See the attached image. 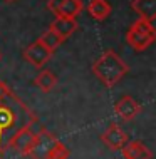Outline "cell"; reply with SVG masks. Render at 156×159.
<instances>
[{
  "label": "cell",
  "mask_w": 156,
  "mask_h": 159,
  "mask_svg": "<svg viewBox=\"0 0 156 159\" xmlns=\"http://www.w3.org/2000/svg\"><path fill=\"white\" fill-rule=\"evenodd\" d=\"M35 124L37 116L3 80H0V152L8 148L17 131Z\"/></svg>",
  "instance_id": "obj_1"
},
{
  "label": "cell",
  "mask_w": 156,
  "mask_h": 159,
  "mask_svg": "<svg viewBox=\"0 0 156 159\" xmlns=\"http://www.w3.org/2000/svg\"><path fill=\"white\" fill-rule=\"evenodd\" d=\"M129 67L114 50L107 49L99 55V59L92 64V72L104 87L111 89L128 74Z\"/></svg>",
  "instance_id": "obj_2"
},
{
  "label": "cell",
  "mask_w": 156,
  "mask_h": 159,
  "mask_svg": "<svg viewBox=\"0 0 156 159\" xmlns=\"http://www.w3.org/2000/svg\"><path fill=\"white\" fill-rule=\"evenodd\" d=\"M154 39H156V32H154L153 22L144 19H138L126 32L128 45H131L136 52L146 50L154 42Z\"/></svg>",
  "instance_id": "obj_3"
},
{
  "label": "cell",
  "mask_w": 156,
  "mask_h": 159,
  "mask_svg": "<svg viewBox=\"0 0 156 159\" xmlns=\"http://www.w3.org/2000/svg\"><path fill=\"white\" fill-rule=\"evenodd\" d=\"M57 143H59V139L52 132L45 131V129H40L37 132L35 143H34L32 149H30L29 156L32 159H49L52 149L55 148Z\"/></svg>",
  "instance_id": "obj_4"
},
{
  "label": "cell",
  "mask_w": 156,
  "mask_h": 159,
  "mask_svg": "<svg viewBox=\"0 0 156 159\" xmlns=\"http://www.w3.org/2000/svg\"><path fill=\"white\" fill-rule=\"evenodd\" d=\"M37 137V131H34V126H27L22 127L20 131H17L14 137L8 143V148H12L14 151H17L22 156H29L30 149H32L34 143H35Z\"/></svg>",
  "instance_id": "obj_5"
},
{
  "label": "cell",
  "mask_w": 156,
  "mask_h": 159,
  "mask_svg": "<svg viewBox=\"0 0 156 159\" xmlns=\"http://www.w3.org/2000/svg\"><path fill=\"white\" fill-rule=\"evenodd\" d=\"M50 57H52V50L47 49L40 40L32 42V44L24 50V59L35 67H42Z\"/></svg>",
  "instance_id": "obj_6"
},
{
  "label": "cell",
  "mask_w": 156,
  "mask_h": 159,
  "mask_svg": "<svg viewBox=\"0 0 156 159\" xmlns=\"http://www.w3.org/2000/svg\"><path fill=\"white\" fill-rule=\"evenodd\" d=\"M101 141L109 149H112V151H119V149L128 143V136L118 124L112 122L111 126H107V129L101 134Z\"/></svg>",
  "instance_id": "obj_7"
},
{
  "label": "cell",
  "mask_w": 156,
  "mask_h": 159,
  "mask_svg": "<svg viewBox=\"0 0 156 159\" xmlns=\"http://www.w3.org/2000/svg\"><path fill=\"white\" fill-rule=\"evenodd\" d=\"M141 111V106L131 96H123L118 102L114 104V112L124 121H133Z\"/></svg>",
  "instance_id": "obj_8"
},
{
  "label": "cell",
  "mask_w": 156,
  "mask_h": 159,
  "mask_svg": "<svg viewBox=\"0 0 156 159\" xmlns=\"http://www.w3.org/2000/svg\"><path fill=\"white\" fill-rule=\"evenodd\" d=\"M124 159H151L153 152L143 141H128L126 144L121 148Z\"/></svg>",
  "instance_id": "obj_9"
},
{
  "label": "cell",
  "mask_w": 156,
  "mask_h": 159,
  "mask_svg": "<svg viewBox=\"0 0 156 159\" xmlns=\"http://www.w3.org/2000/svg\"><path fill=\"white\" fill-rule=\"evenodd\" d=\"M50 30H54L57 35L62 39V42L67 37H71L77 29V22L76 19H66V17H55L54 22L50 24Z\"/></svg>",
  "instance_id": "obj_10"
},
{
  "label": "cell",
  "mask_w": 156,
  "mask_h": 159,
  "mask_svg": "<svg viewBox=\"0 0 156 159\" xmlns=\"http://www.w3.org/2000/svg\"><path fill=\"white\" fill-rule=\"evenodd\" d=\"M133 10L139 15V19L153 22L156 19V0H133Z\"/></svg>",
  "instance_id": "obj_11"
},
{
  "label": "cell",
  "mask_w": 156,
  "mask_h": 159,
  "mask_svg": "<svg viewBox=\"0 0 156 159\" xmlns=\"http://www.w3.org/2000/svg\"><path fill=\"white\" fill-rule=\"evenodd\" d=\"M87 12L94 20H106L111 14V5L106 0H91L87 5Z\"/></svg>",
  "instance_id": "obj_12"
},
{
  "label": "cell",
  "mask_w": 156,
  "mask_h": 159,
  "mask_svg": "<svg viewBox=\"0 0 156 159\" xmlns=\"http://www.w3.org/2000/svg\"><path fill=\"white\" fill-rule=\"evenodd\" d=\"M82 12V0H64L59 7L55 17H66V19H76Z\"/></svg>",
  "instance_id": "obj_13"
},
{
  "label": "cell",
  "mask_w": 156,
  "mask_h": 159,
  "mask_svg": "<svg viewBox=\"0 0 156 159\" xmlns=\"http://www.w3.org/2000/svg\"><path fill=\"white\" fill-rule=\"evenodd\" d=\"M34 84H35L37 87L40 89V91L49 92V91H52V89L57 85V77H55V74H54L52 70H47V69H44V70L39 72V75L35 77Z\"/></svg>",
  "instance_id": "obj_14"
},
{
  "label": "cell",
  "mask_w": 156,
  "mask_h": 159,
  "mask_svg": "<svg viewBox=\"0 0 156 159\" xmlns=\"http://www.w3.org/2000/svg\"><path fill=\"white\" fill-rule=\"evenodd\" d=\"M39 40H40L42 44H44V45H45L49 50H55V49H57V47H59L60 44H62V39H60V37L57 35V34L54 32V30H50V29H49V30H45L44 34H42Z\"/></svg>",
  "instance_id": "obj_15"
},
{
  "label": "cell",
  "mask_w": 156,
  "mask_h": 159,
  "mask_svg": "<svg viewBox=\"0 0 156 159\" xmlns=\"http://www.w3.org/2000/svg\"><path fill=\"white\" fill-rule=\"evenodd\" d=\"M69 154H71L69 148H67L66 144H62V143L59 141V143L55 144V148L52 149V152H50L49 159H67V157H69Z\"/></svg>",
  "instance_id": "obj_16"
},
{
  "label": "cell",
  "mask_w": 156,
  "mask_h": 159,
  "mask_svg": "<svg viewBox=\"0 0 156 159\" xmlns=\"http://www.w3.org/2000/svg\"><path fill=\"white\" fill-rule=\"evenodd\" d=\"M62 2L64 0H49V2H47V8H49V10L52 12V14H57V10H59V7L62 5Z\"/></svg>",
  "instance_id": "obj_17"
},
{
  "label": "cell",
  "mask_w": 156,
  "mask_h": 159,
  "mask_svg": "<svg viewBox=\"0 0 156 159\" xmlns=\"http://www.w3.org/2000/svg\"><path fill=\"white\" fill-rule=\"evenodd\" d=\"M5 2H15V0H5Z\"/></svg>",
  "instance_id": "obj_18"
},
{
  "label": "cell",
  "mask_w": 156,
  "mask_h": 159,
  "mask_svg": "<svg viewBox=\"0 0 156 159\" xmlns=\"http://www.w3.org/2000/svg\"><path fill=\"white\" fill-rule=\"evenodd\" d=\"M0 159H2V152H0Z\"/></svg>",
  "instance_id": "obj_19"
},
{
  "label": "cell",
  "mask_w": 156,
  "mask_h": 159,
  "mask_svg": "<svg viewBox=\"0 0 156 159\" xmlns=\"http://www.w3.org/2000/svg\"><path fill=\"white\" fill-rule=\"evenodd\" d=\"M0 57H2V54H0Z\"/></svg>",
  "instance_id": "obj_20"
}]
</instances>
